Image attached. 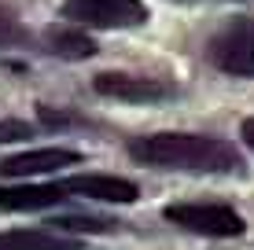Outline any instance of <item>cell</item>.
<instances>
[{
	"label": "cell",
	"instance_id": "cell-1",
	"mask_svg": "<svg viewBox=\"0 0 254 250\" xmlns=\"http://www.w3.org/2000/svg\"><path fill=\"white\" fill-rule=\"evenodd\" d=\"M129 154L155 169H181V173H240L243 158L229 140L199 133H155L129 144Z\"/></svg>",
	"mask_w": 254,
	"mask_h": 250
},
{
	"label": "cell",
	"instance_id": "cell-2",
	"mask_svg": "<svg viewBox=\"0 0 254 250\" xmlns=\"http://www.w3.org/2000/svg\"><path fill=\"white\" fill-rule=\"evenodd\" d=\"M162 217L185 232L210 236V239H232V236H243V228H247L240 213L221 202H177V206H166Z\"/></svg>",
	"mask_w": 254,
	"mask_h": 250
},
{
	"label": "cell",
	"instance_id": "cell-3",
	"mask_svg": "<svg viewBox=\"0 0 254 250\" xmlns=\"http://www.w3.org/2000/svg\"><path fill=\"white\" fill-rule=\"evenodd\" d=\"M210 63L232 77H254V19H232L210 37Z\"/></svg>",
	"mask_w": 254,
	"mask_h": 250
},
{
	"label": "cell",
	"instance_id": "cell-4",
	"mask_svg": "<svg viewBox=\"0 0 254 250\" xmlns=\"http://www.w3.org/2000/svg\"><path fill=\"white\" fill-rule=\"evenodd\" d=\"M63 15L92 30H129L147 19V7L140 0H63Z\"/></svg>",
	"mask_w": 254,
	"mask_h": 250
},
{
	"label": "cell",
	"instance_id": "cell-5",
	"mask_svg": "<svg viewBox=\"0 0 254 250\" xmlns=\"http://www.w3.org/2000/svg\"><path fill=\"white\" fill-rule=\"evenodd\" d=\"M96 92L111 100H126V103H155L173 96V85L159 81V77H136V74H96Z\"/></svg>",
	"mask_w": 254,
	"mask_h": 250
},
{
	"label": "cell",
	"instance_id": "cell-6",
	"mask_svg": "<svg viewBox=\"0 0 254 250\" xmlns=\"http://www.w3.org/2000/svg\"><path fill=\"white\" fill-rule=\"evenodd\" d=\"M81 162V154L70 148H37V151H22L11 158L0 162V173L4 177H41V173H56L63 166Z\"/></svg>",
	"mask_w": 254,
	"mask_h": 250
},
{
	"label": "cell",
	"instance_id": "cell-7",
	"mask_svg": "<svg viewBox=\"0 0 254 250\" xmlns=\"http://www.w3.org/2000/svg\"><path fill=\"white\" fill-rule=\"evenodd\" d=\"M66 195H85V199H100V202H133L136 199V184L126 177H111V173H81L63 180Z\"/></svg>",
	"mask_w": 254,
	"mask_h": 250
},
{
	"label": "cell",
	"instance_id": "cell-8",
	"mask_svg": "<svg viewBox=\"0 0 254 250\" xmlns=\"http://www.w3.org/2000/svg\"><path fill=\"white\" fill-rule=\"evenodd\" d=\"M70 199L63 180L59 184H19L0 188V210H48V206Z\"/></svg>",
	"mask_w": 254,
	"mask_h": 250
},
{
	"label": "cell",
	"instance_id": "cell-9",
	"mask_svg": "<svg viewBox=\"0 0 254 250\" xmlns=\"http://www.w3.org/2000/svg\"><path fill=\"white\" fill-rule=\"evenodd\" d=\"M0 250H77V243L56 232H0Z\"/></svg>",
	"mask_w": 254,
	"mask_h": 250
},
{
	"label": "cell",
	"instance_id": "cell-10",
	"mask_svg": "<svg viewBox=\"0 0 254 250\" xmlns=\"http://www.w3.org/2000/svg\"><path fill=\"white\" fill-rule=\"evenodd\" d=\"M45 45H48L52 55H59V59H89L96 51V45L81 30H48Z\"/></svg>",
	"mask_w": 254,
	"mask_h": 250
},
{
	"label": "cell",
	"instance_id": "cell-11",
	"mask_svg": "<svg viewBox=\"0 0 254 250\" xmlns=\"http://www.w3.org/2000/svg\"><path fill=\"white\" fill-rule=\"evenodd\" d=\"M115 221H100V217H59L52 221V232H107Z\"/></svg>",
	"mask_w": 254,
	"mask_h": 250
},
{
	"label": "cell",
	"instance_id": "cell-12",
	"mask_svg": "<svg viewBox=\"0 0 254 250\" xmlns=\"http://www.w3.org/2000/svg\"><path fill=\"white\" fill-rule=\"evenodd\" d=\"M22 37H26V33H22V26L15 22V15L0 7V48H4V45H15V41H22Z\"/></svg>",
	"mask_w": 254,
	"mask_h": 250
},
{
	"label": "cell",
	"instance_id": "cell-13",
	"mask_svg": "<svg viewBox=\"0 0 254 250\" xmlns=\"http://www.w3.org/2000/svg\"><path fill=\"white\" fill-rule=\"evenodd\" d=\"M22 136H30V125H26V122H0V144L22 140Z\"/></svg>",
	"mask_w": 254,
	"mask_h": 250
},
{
	"label": "cell",
	"instance_id": "cell-14",
	"mask_svg": "<svg viewBox=\"0 0 254 250\" xmlns=\"http://www.w3.org/2000/svg\"><path fill=\"white\" fill-rule=\"evenodd\" d=\"M243 140H247V148L254 151V118H247V122H243Z\"/></svg>",
	"mask_w": 254,
	"mask_h": 250
},
{
	"label": "cell",
	"instance_id": "cell-15",
	"mask_svg": "<svg viewBox=\"0 0 254 250\" xmlns=\"http://www.w3.org/2000/svg\"><path fill=\"white\" fill-rule=\"evenodd\" d=\"M185 4H199V0H185Z\"/></svg>",
	"mask_w": 254,
	"mask_h": 250
}]
</instances>
